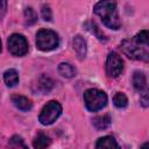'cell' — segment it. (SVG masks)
<instances>
[{
	"mask_svg": "<svg viewBox=\"0 0 149 149\" xmlns=\"http://www.w3.org/2000/svg\"><path fill=\"white\" fill-rule=\"evenodd\" d=\"M10 144L14 147V148H17V147H22L23 149H28L26 146H24V142H23V140H22V137H20V136H17V135H14L12 139H10Z\"/></svg>",
	"mask_w": 149,
	"mask_h": 149,
	"instance_id": "22",
	"label": "cell"
},
{
	"mask_svg": "<svg viewBox=\"0 0 149 149\" xmlns=\"http://www.w3.org/2000/svg\"><path fill=\"white\" fill-rule=\"evenodd\" d=\"M61 114H62L61 104L56 100H50L42 108V111L38 115V121L44 126H49V125H52L59 118Z\"/></svg>",
	"mask_w": 149,
	"mask_h": 149,
	"instance_id": "4",
	"label": "cell"
},
{
	"mask_svg": "<svg viewBox=\"0 0 149 149\" xmlns=\"http://www.w3.org/2000/svg\"><path fill=\"white\" fill-rule=\"evenodd\" d=\"M58 72L65 78H72L76 76V69L70 63H61L58 65Z\"/></svg>",
	"mask_w": 149,
	"mask_h": 149,
	"instance_id": "16",
	"label": "cell"
},
{
	"mask_svg": "<svg viewBox=\"0 0 149 149\" xmlns=\"http://www.w3.org/2000/svg\"><path fill=\"white\" fill-rule=\"evenodd\" d=\"M85 27L87 28V30H90L92 34H94L99 41H101V42H106V41H107V38L105 37V35H104L102 33H100L98 26H97L94 22H92V21L86 22V23H85Z\"/></svg>",
	"mask_w": 149,
	"mask_h": 149,
	"instance_id": "18",
	"label": "cell"
},
{
	"mask_svg": "<svg viewBox=\"0 0 149 149\" xmlns=\"http://www.w3.org/2000/svg\"><path fill=\"white\" fill-rule=\"evenodd\" d=\"M10 100L13 102V105L19 108L22 112H28L33 108V102L31 100H29L27 97L24 95H20V94H14L10 97Z\"/></svg>",
	"mask_w": 149,
	"mask_h": 149,
	"instance_id": "9",
	"label": "cell"
},
{
	"mask_svg": "<svg viewBox=\"0 0 149 149\" xmlns=\"http://www.w3.org/2000/svg\"><path fill=\"white\" fill-rule=\"evenodd\" d=\"M37 90L41 92V93H48L51 91V88L54 87V81L50 77H48L47 74H42L38 80H37Z\"/></svg>",
	"mask_w": 149,
	"mask_h": 149,
	"instance_id": "12",
	"label": "cell"
},
{
	"mask_svg": "<svg viewBox=\"0 0 149 149\" xmlns=\"http://www.w3.org/2000/svg\"><path fill=\"white\" fill-rule=\"evenodd\" d=\"M41 15L44 21H51L52 19V12L48 5H43L41 8Z\"/></svg>",
	"mask_w": 149,
	"mask_h": 149,
	"instance_id": "21",
	"label": "cell"
},
{
	"mask_svg": "<svg viewBox=\"0 0 149 149\" xmlns=\"http://www.w3.org/2000/svg\"><path fill=\"white\" fill-rule=\"evenodd\" d=\"M51 140L48 135H45L44 133H40L33 141V147L35 149H45L50 146Z\"/></svg>",
	"mask_w": 149,
	"mask_h": 149,
	"instance_id": "15",
	"label": "cell"
},
{
	"mask_svg": "<svg viewBox=\"0 0 149 149\" xmlns=\"http://www.w3.org/2000/svg\"><path fill=\"white\" fill-rule=\"evenodd\" d=\"M132 81H133V85H134L135 90L139 91L141 93V95L149 92V87H148V84H147V78H146V76L142 71H135L133 73Z\"/></svg>",
	"mask_w": 149,
	"mask_h": 149,
	"instance_id": "8",
	"label": "cell"
},
{
	"mask_svg": "<svg viewBox=\"0 0 149 149\" xmlns=\"http://www.w3.org/2000/svg\"><path fill=\"white\" fill-rule=\"evenodd\" d=\"M121 50L122 52L128 56L132 59H136V61H144V62H149V51H147L146 49L141 48L137 45V43L129 40H126L121 43Z\"/></svg>",
	"mask_w": 149,
	"mask_h": 149,
	"instance_id": "5",
	"label": "cell"
},
{
	"mask_svg": "<svg viewBox=\"0 0 149 149\" xmlns=\"http://www.w3.org/2000/svg\"><path fill=\"white\" fill-rule=\"evenodd\" d=\"M59 45L58 35L50 29H41L36 34V47L42 51H50Z\"/></svg>",
	"mask_w": 149,
	"mask_h": 149,
	"instance_id": "3",
	"label": "cell"
},
{
	"mask_svg": "<svg viewBox=\"0 0 149 149\" xmlns=\"http://www.w3.org/2000/svg\"><path fill=\"white\" fill-rule=\"evenodd\" d=\"M72 44H73V49H74L78 58L84 59L86 56V52H87V45H86V41L84 40V37H81L80 35H76L73 37Z\"/></svg>",
	"mask_w": 149,
	"mask_h": 149,
	"instance_id": "10",
	"label": "cell"
},
{
	"mask_svg": "<svg viewBox=\"0 0 149 149\" xmlns=\"http://www.w3.org/2000/svg\"><path fill=\"white\" fill-rule=\"evenodd\" d=\"M141 149H149V142H146L141 146Z\"/></svg>",
	"mask_w": 149,
	"mask_h": 149,
	"instance_id": "25",
	"label": "cell"
},
{
	"mask_svg": "<svg viewBox=\"0 0 149 149\" xmlns=\"http://www.w3.org/2000/svg\"><path fill=\"white\" fill-rule=\"evenodd\" d=\"M134 42L137 44L149 45V30H141L134 36Z\"/></svg>",
	"mask_w": 149,
	"mask_h": 149,
	"instance_id": "20",
	"label": "cell"
},
{
	"mask_svg": "<svg viewBox=\"0 0 149 149\" xmlns=\"http://www.w3.org/2000/svg\"><path fill=\"white\" fill-rule=\"evenodd\" d=\"M7 45H8V51L13 56L21 57L28 52V42L26 37L21 34H12L8 37Z\"/></svg>",
	"mask_w": 149,
	"mask_h": 149,
	"instance_id": "6",
	"label": "cell"
},
{
	"mask_svg": "<svg viewBox=\"0 0 149 149\" xmlns=\"http://www.w3.org/2000/svg\"><path fill=\"white\" fill-rule=\"evenodd\" d=\"M95 149H119V144L113 136H102L98 139L95 143Z\"/></svg>",
	"mask_w": 149,
	"mask_h": 149,
	"instance_id": "11",
	"label": "cell"
},
{
	"mask_svg": "<svg viewBox=\"0 0 149 149\" xmlns=\"http://www.w3.org/2000/svg\"><path fill=\"white\" fill-rule=\"evenodd\" d=\"M111 122H112V120H111L109 115H99V116L93 118V120H92L93 126L98 130H104V129L108 128L111 126Z\"/></svg>",
	"mask_w": 149,
	"mask_h": 149,
	"instance_id": "13",
	"label": "cell"
},
{
	"mask_svg": "<svg viewBox=\"0 0 149 149\" xmlns=\"http://www.w3.org/2000/svg\"><path fill=\"white\" fill-rule=\"evenodd\" d=\"M37 21V14L35 13V10L31 7H27L24 9V22L28 26L34 24Z\"/></svg>",
	"mask_w": 149,
	"mask_h": 149,
	"instance_id": "19",
	"label": "cell"
},
{
	"mask_svg": "<svg viewBox=\"0 0 149 149\" xmlns=\"http://www.w3.org/2000/svg\"><path fill=\"white\" fill-rule=\"evenodd\" d=\"M113 102L118 108H126L128 105V98L122 92H116L113 97Z\"/></svg>",
	"mask_w": 149,
	"mask_h": 149,
	"instance_id": "17",
	"label": "cell"
},
{
	"mask_svg": "<svg viewBox=\"0 0 149 149\" xmlns=\"http://www.w3.org/2000/svg\"><path fill=\"white\" fill-rule=\"evenodd\" d=\"M1 6H2V8H1V17L5 15V12H6V6H7V2L6 1H1Z\"/></svg>",
	"mask_w": 149,
	"mask_h": 149,
	"instance_id": "24",
	"label": "cell"
},
{
	"mask_svg": "<svg viewBox=\"0 0 149 149\" xmlns=\"http://www.w3.org/2000/svg\"><path fill=\"white\" fill-rule=\"evenodd\" d=\"M84 101L85 106L90 112H97L102 109L108 101L107 94L104 91L97 88H88L84 92Z\"/></svg>",
	"mask_w": 149,
	"mask_h": 149,
	"instance_id": "2",
	"label": "cell"
},
{
	"mask_svg": "<svg viewBox=\"0 0 149 149\" xmlns=\"http://www.w3.org/2000/svg\"><path fill=\"white\" fill-rule=\"evenodd\" d=\"M140 104H141L143 107H149V92L141 95V98H140Z\"/></svg>",
	"mask_w": 149,
	"mask_h": 149,
	"instance_id": "23",
	"label": "cell"
},
{
	"mask_svg": "<svg viewBox=\"0 0 149 149\" xmlns=\"http://www.w3.org/2000/svg\"><path fill=\"white\" fill-rule=\"evenodd\" d=\"M106 74L109 78H116L123 70V61L116 52H109L106 59Z\"/></svg>",
	"mask_w": 149,
	"mask_h": 149,
	"instance_id": "7",
	"label": "cell"
},
{
	"mask_svg": "<svg viewBox=\"0 0 149 149\" xmlns=\"http://www.w3.org/2000/svg\"><path fill=\"white\" fill-rule=\"evenodd\" d=\"M3 81L8 87H13L19 83V73L14 69H8L3 73Z\"/></svg>",
	"mask_w": 149,
	"mask_h": 149,
	"instance_id": "14",
	"label": "cell"
},
{
	"mask_svg": "<svg viewBox=\"0 0 149 149\" xmlns=\"http://www.w3.org/2000/svg\"><path fill=\"white\" fill-rule=\"evenodd\" d=\"M93 10L107 28L116 30L121 27V21L116 10V3L114 1H99L95 3Z\"/></svg>",
	"mask_w": 149,
	"mask_h": 149,
	"instance_id": "1",
	"label": "cell"
}]
</instances>
